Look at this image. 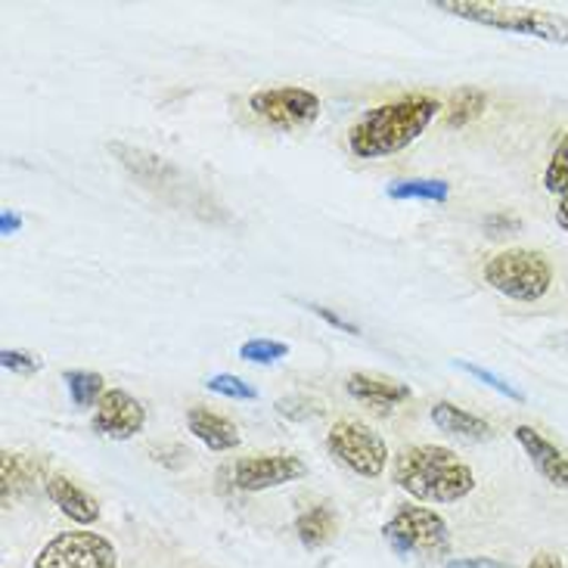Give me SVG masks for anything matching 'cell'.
Here are the masks:
<instances>
[{
    "label": "cell",
    "instance_id": "obj_1",
    "mask_svg": "<svg viewBox=\"0 0 568 568\" xmlns=\"http://www.w3.org/2000/svg\"><path fill=\"white\" fill-rule=\"evenodd\" d=\"M442 112V103L429 93H407L392 103L364 112L348 131V150L357 159H385L407 150Z\"/></svg>",
    "mask_w": 568,
    "mask_h": 568
},
{
    "label": "cell",
    "instance_id": "obj_2",
    "mask_svg": "<svg viewBox=\"0 0 568 568\" xmlns=\"http://www.w3.org/2000/svg\"><path fill=\"white\" fill-rule=\"evenodd\" d=\"M392 478L423 504H457L476 488L473 469L442 445L404 447L392 466Z\"/></svg>",
    "mask_w": 568,
    "mask_h": 568
},
{
    "label": "cell",
    "instance_id": "obj_3",
    "mask_svg": "<svg viewBox=\"0 0 568 568\" xmlns=\"http://www.w3.org/2000/svg\"><path fill=\"white\" fill-rule=\"evenodd\" d=\"M432 7L478 22V26H488V29L531 34L550 44H568V19L547 13V10L516 7V3H478V0H435Z\"/></svg>",
    "mask_w": 568,
    "mask_h": 568
},
{
    "label": "cell",
    "instance_id": "obj_4",
    "mask_svg": "<svg viewBox=\"0 0 568 568\" xmlns=\"http://www.w3.org/2000/svg\"><path fill=\"white\" fill-rule=\"evenodd\" d=\"M383 538L398 556L438 562L450 554V528L429 507H400L388 523L383 525Z\"/></svg>",
    "mask_w": 568,
    "mask_h": 568
},
{
    "label": "cell",
    "instance_id": "obj_5",
    "mask_svg": "<svg viewBox=\"0 0 568 568\" xmlns=\"http://www.w3.org/2000/svg\"><path fill=\"white\" fill-rule=\"evenodd\" d=\"M485 283L513 302H538L554 286V267L544 252L507 248L485 264Z\"/></svg>",
    "mask_w": 568,
    "mask_h": 568
},
{
    "label": "cell",
    "instance_id": "obj_6",
    "mask_svg": "<svg viewBox=\"0 0 568 568\" xmlns=\"http://www.w3.org/2000/svg\"><path fill=\"white\" fill-rule=\"evenodd\" d=\"M326 447L345 469L364 478H379L388 463V445L383 435L352 416L333 423V429L326 435Z\"/></svg>",
    "mask_w": 568,
    "mask_h": 568
},
{
    "label": "cell",
    "instance_id": "obj_7",
    "mask_svg": "<svg viewBox=\"0 0 568 568\" xmlns=\"http://www.w3.org/2000/svg\"><path fill=\"white\" fill-rule=\"evenodd\" d=\"M248 109L280 131H305L321 115V97L307 88H267L248 97Z\"/></svg>",
    "mask_w": 568,
    "mask_h": 568
},
{
    "label": "cell",
    "instance_id": "obj_8",
    "mask_svg": "<svg viewBox=\"0 0 568 568\" xmlns=\"http://www.w3.org/2000/svg\"><path fill=\"white\" fill-rule=\"evenodd\" d=\"M119 556L106 538L93 531H65L47 540L31 568H115Z\"/></svg>",
    "mask_w": 568,
    "mask_h": 568
},
{
    "label": "cell",
    "instance_id": "obj_9",
    "mask_svg": "<svg viewBox=\"0 0 568 568\" xmlns=\"http://www.w3.org/2000/svg\"><path fill=\"white\" fill-rule=\"evenodd\" d=\"M146 426V407L124 388H109L93 407L91 429L109 442H128Z\"/></svg>",
    "mask_w": 568,
    "mask_h": 568
},
{
    "label": "cell",
    "instance_id": "obj_10",
    "mask_svg": "<svg viewBox=\"0 0 568 568\" xmlns=\"http://www.w3.org/2000/svg\"><path fill=\"white\" fill-rule=\"evenodd\" d=\"M307 476V463L292 457V454H258V457H243L233 466V485L240 491H267L280 488Z\"/></svg>",
    "mask_w": 568,
    "mask_h": 568
},
{
    "label": "cell",
    "instance_id": "obj_11",
    "mask_svg": "<svg viewBox=\"0 0 568 568\" xmlns=\"http://www.w3.org/2000/svg\"><path fill=\"white\" fill-rule=\"evenodd\" d=\"M516 435V442L523 445V450L528 454V460L531 466L538 469L540 476L547 478L554 488H562L568 491V457L554 445V442H547L538 429H531V426H519V429L513 432Z\"/></svg>",
    "mask_w": 568,
    "mask_h": 568
},
{
    "label": "cell",
    "instance_id": "obj_12",
    "mask_svg": "<svg viewBox=\"0 0 568 568\" xmlns=\"http://www.w3.org/2000/svg\"><path fill=\"white\" fill-rule=\"evenodd\" d=\"M345 392L352 395L354 400L367 404L379 414H392L398 404L410 400V388L404 383H395V379H385V376H373V373H352L345 379Z\"/></svg>",
    "mask_w": 568,
    "mask_h": 568
},
{
    "label": "cell",
    "instance_id": "obj_13",
    "mask_svg": "<svg viewBox=\"0 0 568 568\" xmlns=\"http://www.w3.org/2000/svg\"><path fill=\"white\" fill-rule=\"evenodd\" d=\"M47 497L62 509V516H69L78 525H93L100 519V504L97 497L88 494L81 485H75L69 476H50L44 481Z\"/></svg>",
    "mask_w": 568,
    "mask_h": 568
},
{
    "label": "cell",
    "instance_id": "obj_14",
    "mask_svg": "<svg viewBox=\"0 0 568 568\" xmlns=\"http://www.w3.org/2000/svg\"><path fill=\"white\" fill-rule=\"evenodd\" d=\"M429 416L438 429L454 435V438H463V442H491L494 438V426L488 419L469 414V410H463V407L450 404V400L432 404Z\"/></svg>",
    "mask_w": 568,
    "mask_h": 568
},
{
    "label": "cell",
    "instance_id": "obj_15",
    "mask_svg": "<svg viewBox=\"0 0 568 568\" xmlns=\"http://www.w3.org/2000/svg\"><path fill=\"white\" fill-rule=\"evenodd\" d=\"M186 429L200 438L202 445L212 450H233L240 445V429L227 416L215 414L209 407H190L186 410Z\"/></svg>",
    "mask_w": 568,
    "mask_h": 568
},
{
    "label": "cell",
    "instance_id": "obj_16",
    "mask_svg": "<svg viewBox=\"0 0 568 568\" xmlns=\"http://www.w3.org/2000/svg\"><path fill=\"white\" fill-rule=\"evenodd\" d=\"M338 531V516L326 504L305 509L298 519H295V535L302 540V547L307 550H321L329 540L336 538Z\"/></svg>",
    "mask_w": 568,
    "mask_h": 568
},
{
    "label": "cell",
    "instance_id": "obj_17",
    "mask_svg": "<svg viewBox=\"0 0 568 568\" xmlns=\"http://www.w3.org/2000/svg\"><path fill=\"white\" fill-rule=\"evenodd\" d=\"M62 379H65V388H69L75 407H97L109 392L103 376L93 369H69V373H62Z\"/></svg>",
    "mask_w": 568,
    "mask_h": 568
},
{
    "label": "cell",
    "instance_id": "obj_18",
    "mask_svg": "<svg viewBox=\"0 0 568 568\" xmlns=\"http://www.w3.org/2000/svg\"><path fill=\"white\" fill-rule=\"evenodd\" d=\"M392 200H423V202H447L450 184L432 181V178H410V181H392L385 190Z\"/></svg>",
    "mask_w": 568,
    "mask_h": 568
},
{
    "label": "cell",
    "instance_id": "obj_19",
    "mask_svg": "<svg viewBox=\"0 0 568 568\" xmlns=\"http://www.w3.org/2000/svg\"><path fill=\"white\" fill-rule=\"evenodd\" d=\"M485 106H488L485 91H478V88H460V91L450 97V103H447V128H466V124H473L476 119H481Z\"/></svg>",
    "mask_w": 568,
    "mask_h": 568
},
{
    "label": "cell",
    "instance_id": "obj_20",
    "mask_svg": "<svg viewBox=\"0 0 568 568\" xmlns=\"http://www.w3.org/2000/svg\"><path fill=\"white\" fill-rule=\"evenodd\" d=\"M0 481H3V504L10 507V500L22 497L31 488V463L22 454L3 450L0 460Z\"/></svg>",
    "mask_w": 568,
    "mask_h": 568
},
{
    "label": "cell",
    "instance_id": "obj_21",
    "mask_svg": "<svg viewBox=\"0 0 568 568\" xmlns=\"http://www.w3.org/2000/svg\"><path fill=\"white\" fill-rule=\"evenodd\" d=\"M290 354L286 342H274V338H248L240 345V357L248 364H277Z\"/></svg>",
    "mask_w": 568,
    "mask_h": 568
},
{
    "label": "cell",
    "instance_id": "obj_22",
    "mask_svg": "<svg viewBox=\"0 0 568 568\" xmlns=\"http://www.w3.org/2000/svg\"><path fill=\"white\" fill-rule=\"evenodd\" d=\"M544 186H547V193H556V196H566L568 193V134L559 140L554 159L547 162Z\"/></svg>",
    "mask_w": 568,
    "mask_h": 568
},
{
    "label": "cell",
    "instance_id": "obj_23",
    "mask_svg": "<svg viewBox=\"0 0 568 568\" xmlns=\"http://www.w3.org/2000/svg\"><path fill=\"white\" fill-rule=\"evenodd\" d=\"M205 385H209L215 395H224V398H233V400L258 398V388H255V385H248L246 379H240V376H233V373H217V376H212Z\"/></svg>",
    "mask_w": 568,
    "mask_h": 568
},
{
    "label": "cell",
    "instance_id": "obj_24",
    "mask_svg": "<svg viewBox=\"0 0 568 568\" xmlns=\"http://www.w3.org/2000/svg\"><path fill=\"white\" fill-rule=\"evenodd\" d=\"M457 367H460L463 373H469V376H473V379H478V383L491 385L494 392H500V395H507V398L519 400V404L525 400V395L519 392V388H513L507 379H500V376H497V373H491V369L478 367V364H469V361H457Z\"/></svg>",
    "mask_w": 568,
    "mask_h": 568
},
{
    "label": "cell",
    "instance_id": "obj_25",
    "mask_svg": "<svg viewBox=\"0 0 568 568\" xmlns=\"http://www.w3.org/2000/svg\"><path fill=\"white\" fill-rule=\"evenodd\" d=\"M0 367L10 369V373H22V376H29V373H38V369L44 367V361H41L38 354H31V352H19V348H3V352H0Z\"/></svg>",
    "mask_w": 568,
    "mask_h": 568
},
{
    "label": "cell",
    "instance_id": "obj_26",
    "mask_svg": "<svg viewBox=\"0 0 568 568\" xmlns=\"http://www.w3.org/2000/svg\"><path fill=\"white\" fill-rule=\"evenodd\" d=\"M277 410L290 419H307V416H321L323 407L317 400H307L302 395H292V398L277 400Z\"/></svg>",
    "mask_w": 568,
    "mask_h": 568
},
{
    "label": "cell",
    "instance_id": "obj_27",
    "mask_svg": "<svg viewBox=\"0 0 568 568\" xmlns=\"http://www.w3.org/2000/svg\"><path fill=\"white\" fill-rule=\"evenodd\" d=\"M485 231L488 236H500V233H519L523 231V221L507 212H497V215L485 217Z\"/></svg>",
    "mask_w": 568,
    "mask_h": 568
},
{
    "label": "cell",
    "instance_id": "obj_28",
    "mask_svg": "<svg viewBox=\"0 0 568 568\" xmlns=\"http://www.w3.org/2000/svg\"><path fill=\"white\" fill-rule=\"evenodd\" d=\"M307 307H311V311H314L321 321H326L329 326H336V329H342V333H348V336H357V333H361L354 323H348L345 317H338V314H333V311H326V307H321V305H307Z\"/></svg>",
    "mask_w": 568,
    "mask_h": 568
},
{
    "label": "cell",
    "instance_id": "obj_29",
    "mask_svg": "<svg viewBox=\"0 0 568 568\" xmlns=\"http://www.w3.org/2000/svg\"><path fill=\"white\" fill-rule=\"evenodd\" d=\"M445 568H509L507 562H497L488 556H469V559H447Z\"/></svg>",
    "mask_w": 568,
    "mask_h": 568
},
{
    "label": "cell",
    "instance_id": "obj_30",
    "mask_svg": "<svg viewBox=\"0 0 568 568\" xmlns=\"http://www.w3.org/2000/svg\"><path fill=\"white\" fill-rule=\"evenodd\" d=\"M19 231H22V215L13 212V209H3V215H0V233L3 236H13Z\"/></svg>",
    "mask_w": 568,
    "mask_h": 568
},
{
    "label": "cell",
    "instance_id": "obj_31",
    "mask_svg": "<svg viewBox=\"0 0 568 568\" xmlns=\"http://www.w3.org/2000/svg\"><path fill=\"white\" fill-rule=\"evenodd\" d=\"M528 568H566V566H562V559H559V556L538 554V556H531Z\"/></svg>",
    "mask_w": 568,
    "mask_h": 568
},
{
    "label": "cell",
    "instance_id": "obj_32",
    "mask_svg": "<svg viewBox=\"0 0 568 568\" xmlns=\"http://www.w3.org/2000/svg\"><path fill=\"white\" fill-rule=\"evenodd\" d=\"M556 224H559L562 231H568V193L566 196H559V202H556Z\"/></svg>",
    "mask_w": 568,
    "mask_h": 568
}]
</instances>
